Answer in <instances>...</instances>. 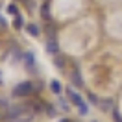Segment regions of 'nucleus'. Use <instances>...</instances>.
I'll return each mask as SVG.
<instances>
[{"label": "nucleus", "mask_w": 122, "mask_h": 122, "mask_svg": "<svg viewBox=\"0 0 122 122\" xmlns=\"http://www.w3.org/2000/svg\"><path fill=\"white\" fill-rule=\"evenodd\" d=\"M50 89H52V92H56V94H61V91H63V87H61V83L57 80H52V81H50Z\"/></svg>", "instance_id": "nucleus-4"}, {"label": "nucleus", "mask_w": 122, "mask_h": 122, "mask_svg": "<svg viewBox=\"0 0 122 122\" xmlns=\"http://www.w3.org/2000/svg\"><path fill=\"white\" fill-rule=\"evenodd\" d=\"M24 59H26V65H28L30 69H33V56H31V54H24Z\"/></svg>", "instance_id": "nucleus-6"}, {"label": "nucleus", "mask_w": 122, "mask_h": 122, "mask_svg": "<svg viewBox=\"0 0 122 122\" xmlns=\"http://www.w3.org/2000/svg\"><path fill=\"white\" fill-rule=\"evenodd\" d=\"M8 9H9V13H17V8H15V6H9Z\"/></svg>", "instance_id": "nucleus-10"}, {"label": "nucleus", "mask_w": 122, "mask_h": 122, "mask_svg": "<svg viewBox=\"0 0 122 122\" xmlns=\"http://www.w3.org/2000/svg\"><path fill=\"white\" fill-rule=\"evenodd\" d=\"M69 98H70V102H72V104H76V106H81V104H83L81 96H80L78 92H74L72 89H69Z\"/></svg>", "instance_id": "nucleus-2"}, {"label": "nucleus", "mask_w": 122, "mask_h": 122, "mask_svg": "<svg viewBox=\"0 0 122 122\" xmlns=\"http://www.w3.org/2000/svg\"><path fill=\"white\" fill-rule=\"evenodd\" d=\"M46 50H48V54H57L59 52V46H57L56 41H48L46 43Z\"/></svg>", "instance_id": "nucleus-3"}, {"label": "nucleus", "mask_w": 122, "mask_h": 122, "mask_svg": "<svg viewBox=\"0 0 122 122\" xmlns=\"http://www.w3.org/2000/svg\"><path fill=\"white\" fill-rule=\"evenodd\" d=\"M28 31H30V35H33V37L39 35V28L35 26V24H30V26H28Z\"/></svg>", "instance_id": "nucleus-5"}, {"label": "nucleus", "mask_w": 122, "mask_h": 122, "mask_svg": "<svg viewBox=\"0 0 122 122\" xmlns=\"http://www.w3.org/2000/svg\"><path fill=\"white\" fill-rule=\"evenodd\" d=\"M0 26H2V28L6 26V20H4V17H2V15H0Z\"/></svg>", "instance_id": "nucleus-11"}, {"label": "nucleus", "mask_w": 122, "mask_h": 122, "mask_svg": "<svg viewBox=\"0 0 122 122\" xmlns=\"http://www.w3.org/2000/svg\"><path fill=\"white\" fill-rule=\"evenodd\" d=\"M72 76H74V83H76V85H83V81L80 80V72H78V70H74Z\"/></svg>", "instance_id": "nucleus-7"}, {"label": "nucleus", "mask_w": 122, "mask_h": 122, "mask_svg": "<svg viewBox=\"0 0 122 122\" xmlns=\"http://www.w3.org/2000/svg\"><path fill=\"white\" fill-rule=\"evenodd\" d=\"M78 109H80V113H81V115H87V113H89V109H87V106H85V104L78 106Z\"/></svg>", "instance_id": "nucleus-8"}, {"label": "nucleus", "mask_w": 122, "mask_h": 122, "mask_svg": "<svg viewBox=\"0 0 122 122\" xmlns=\"http://www.w3.org/2000/svg\"><path fill=\"white\" fill-rule=\"evenodd\" d=\"M35 91V85L31 83V81H22V83H19L13 89V94L15 96H28V94H31V92Z\"/></svg>", "instance_id": "nucleus-1"}, {"label": "nucleus", "mask_w": 122, "mask_h": 122, "mask_svg": "<svg viewBox=\"0 0 122 122\" xmlns=\"http://www.w3.org/2000/svg\"><path fill=\"white\" fill-rule=\"evenodd\" d=\"M15 26H17V28H20V26H22V20H20V17H17V20H15Z\"/></svg>", "instance_id": "nucleus-9"}]
</instances>
